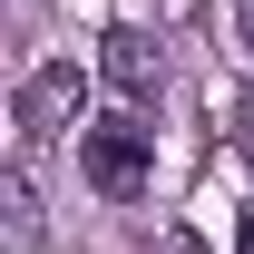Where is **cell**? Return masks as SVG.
<instances>
[{"label":"cell","mask_w":254,"mask_h":254,"mask_svg":"<svg viewBox=\"0 0 254 254\" xmlns=\"http://www.w3.org/2000/svg\"><path fill=\"white\" fill-rule=\"evenodd\" d=\"M225 137L254 157V88H225Z\"/></svg>","instance_id":"obj_5"},{"label":"cell","mask_w":254,"mask_h":254,"mask_svg":"<svg viewBox=\"0 0 254 254\" xmlns=\"http://www.w3.org/2000/svg\"><path fill=\"white\" fill-rule=\"evenodd\" d=\"M0 205H10V245H39V215H30V186H20V176L0 186Z\"/></svg>","instance_id":"obj_4"},{"label":"cell","mask_w":254,"mask_h":254,"mask_svg":"<svg viewBox=\"0 0 254 254\" xmlns=\"http://www.w3.org/2000/svg\"><path fill=\"white\" fill-rule=\"evenodd\" d=\"M157 254H205V235H195V225H166V235H157Z\"/></svg>","instance_id":"obj_6"},{"label":"cell","mask_w":254,"mask_h":254,"mask_svg":"<svg viewBox=\"0 0 254 254\" xmlns=\"http://www.w3.org/2000/svg\"><path fill=\"white\" fill-rule=\"evenodd\" d=\"M235 30H245V49H254V0H235Z\"/></svg>","instance_id":"obj_7"},{"label":"cell","mask_w":254,"mask_h":254,"mask_svg":"<svg viewBox=\"0 0 254 254\" xmlns=\"http://www.w3.org/2000/svg\"><path fill=\"white\" fill-rule=\"evenodd\" d=\"M98 78H108L127 108H147V98L166 88V49L147 30H108V39H98Z\"/></svg>","instance_id":"obj_3"},{"label":"cell","mask_w":254,"mask_h":254,"mask_svg":"<svg viewBox=\"0 0 254 254\" xmlns=\"http://www.w3.org/2000/svg\"><path fill=\"white\" fill-rule=\"evenodd\" d=\"M235 254H254V205H245V225H235Z\"/></svg>","instance_id":"obj_8"},{"label":"cell","mask_w":254,"mask_h":254,"mask_svg":"<svg viewBox=\"0 0 254 254\" xmlns=\"http://www.w3.org/2000/svg\"><path fill=\"white\" fill-rule=\"evenodd\" d=\"M78 108H88V78H78V59H49L20 78V147H49V137H68L78 127Z\"/></svg>","instance_id":"obj_2"},{"label":"cell","mask_w":254,"mask_h":254,"mask_svg":"<svg viewBox=\"0 0 254 254\" xmlns=\"http://www.w3.org/2000/svg\"><path fill=\"white\" fill-rule=\"evenodd\" d=\"M78 166H88V186L108 195V205H137V195H147V176H157V127H137V118H98V127H78Z\"/></svg>","instance_id":"obj_1"}]
</instances>
